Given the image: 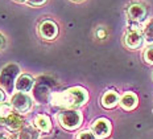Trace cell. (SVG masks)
Here are the masks:
<instances>
[{
  "instance_id": "6da1fadb",
  "label": "cell",
  "mask_w": 153,
  "mask_h": 139,
  "mask_svg": "<svg viewBox=\"0 0 153 139\" xmlns=\"http://www.w3.org/2000/svg\"><path fill=\"white\" fill-rule=\"evenodd\" d=\"M88 99L86 89L75 86V88L66 89L63 92H57L50 95V103L57 107L62 109H79L83 106Z\"/></svg>"
},
{
  "instance_id": "7a4b0ae2",
  "label": "cell",
  "mask_w": 153,
  "mask_h": 139,
  "mask_svg": "<svg viewBox=\"0 0 153 139\" xmlns=\"http://www.w3.org/2000/svg\"><path fill=\"white\" fill-rule=\"evenodd\" d=\"M57 119H58L59 125H61L65 130L73 131V130H76V128L82 125L83 117H82L81 113L75 109H63L62 111L58 113Z\"/></svg>"
},
{
  "instance_id": "3957f363",
  "label": "cell",
  "mask_w": 153,
  "mask_h": 139,
  "mask_svg": "<svg viewBox=\"0 0 153 139\" xmlns=\"http://www.w3.org/2000/svg\"><path fill=\"white\" fill-rule=\"evenodd\" d=\"M20 68L16 64H7L0 72V86L5 92H12L15 89L16 80L19 78Z\"/></svg>"
},
{
  "instance_id": "277c9868",
  "label": "cell",
  "mask_w": 153,
  "mask_h": 139,
  "mask_svg": "<svg viewBox=\"0 0 153 139\" xmlns=\"http://www.w3.org/2000/svg\"><path fill=\"white\" fill-rule=\"evenodd\" d=\"M12 105V107L16 113H19V114H25V113H28L29 110L32 109V105H33V99H32V97L28 94V93H21V92H16L13 95H12L11 98V102H9Z\"/></svg>"
},
{
  "instance_id": "5b68a950",
  "label": "cell",
  "mask_w": 153,
  "mask_h": 139,
  "mask_svg": "<svg viewBox=\"0 0 153 139\" xmlns=\"http://www.w3.org/2000/svg\"><path fill=\"white\" fill-rule=\"evenodd\" d=\"M145 38H144V35H143V31H140L139 28H129L128 31L126 32L124 35V38H123V43L126 45L128 49H132V50H136V49H140L144 44Z\"/></svg>"
},
{
  "instance_id": "8992f818",
  "label": "cell",
  "mask_w": 153,
  "mask_h": 139,
  "mask_svg": "<svg viewBox=\"0 0 153 139\" xmlns=\"http://www.w3.org/2000/svg\"><path fill=\"white\" fill-rule=\"evenodd\" d=\"M38 35L42 40L52 41L58 36V25L52 20H44L38 25Z\"/></svg>"
},
{
  "instance_id": "52a82bcc",
  "label": "cell",
  "mask_w": 153,
  "mask_h": 139,
  "mask_svg": "<svg viewBox=\"0 0 153 139\" xmlns=\"http://www.w3.org/2000/svg\"><path fill=\"white\" fill-rule=\"evenodd\" d=\"M91 131L95 134V137L99 139L108 137L111 132L110 121L106 118H99V119H97V121H94V123L91 125Z\"/></svg>"
},
{
  "instance_id": "ba28073f",
  "label": "cell",
  "mask_w": 153,
  "mask_h": 139,
  "mask_svg": "<svg viewBox=\"0 0 153 139\" xmlns=\"http://www.w3.org/2000/svg\"><path fill=\"white\" fill-rule=\"evenodd\" d=\"M127 15H128L129 20L140 23L146 17V7L144 4H140V3L131 4L127 9Z\"/></svg>"
},
{
  "instance_id": "9c48e42d",
  "label": "cell",
  "mask_w": 153,
  "mask_h": 139,
  "mask_svg": "<svg viewBox=\"0 0 153 139\" xmlns=\"http://www.w3.org/2000/svg\"><path fill=\"white\" fill-rule=\"evenodd\" d=\"M33 85H34L33 77H30L29 74H21V76H19V78L16 80L15 89L21 93H28L33 89Z\"/></svg>"
},
{
  "instance_id": "30bf717a",
  "label": "cell",
  "mask_w": 153,
  "mask_h": 139,
  "mask_svg": "<svg viewBox=\"0 0 153 139\" xmlns=\"http://www.w3.org/2000/svg\"><path fill=\"white\" fill-rule=\"evenodd\" d=\"M3 125H4L9 131H17V130H21V128H23L24 119L21 117V114L13 111L4 122H3Z\"/></svg>"
},
{
  "instance_id": "8fae6325",
  "label": "cell",
  "mask_w": 153,
  "mask_h": 139,
  "mask_svg": "<svg viewBox=\"0 0 153 139\" xmlns=\"http://www.w3.org/2000/svg\"><path fill=\"white\" fill-rule=\"evenodd\" d=\"M137 103H139L137 95L132 92H127V93H124L123 97L120 98L119 105L122 106V109L127 110V111H131V110H133L137 106Z\"/></svg>"
},
{
  "instance_id": "7c38bea8",
  "label": "cell",
  "mask_w": 153,
  "mask_h": 139,
  "mask_svg": "<svg viewBox=\"0 0 153 139\" xmlns=\"http://www.w3.org/2000/svg\"><path fill=\"white\" fill-rule=\"evenodd\" d=\"M119 102H120V97L116 92H114V90L106 92L102 95V99H100V103L104 109H114Z\"/></svg>"
},
{
  "instance_id": "4fadbf2b",
  "label": "cell",
  "mask_w": 153,
  "mask_h": 139,
  "mask_svg": "<svg viewBox=\"0 0 153 139\" xmlns=\"http://www.w3.org/2000/svg\"><path fill=\"white\" fill-rule=\"evenodd\" d=\"M34 127H36L38 131L49 132L52 130V121H50V118L45 114H38L34 117Z\"/></svg>"
},
{
  "instance_id": "5bb4252c",
  "label": "cell",
  "mask_w": 153,
  "mask_h": 139,
  "mask_svg": "<svg viewBox=\"0 0 153 139\" xmlns=\"http://www.w3.org/2000/svg\"><path fill=\"white\" fill-rule=\"evenodd\" d=\"M38 137H40V132L36 127L27 126V127H23L21 130H19L16 139H38Z\"/></svg>"
},
{
  "instance_id": "9a60e30c",
  "label": "cell",
  "mask_w": 153,
  "mask_h": 139,
  "mask_svg": "<svg viewBox=\"0 0 153 139\" xmlns=\"http://www.w3.org/2000/svg\"><path fill=\"white\" fill-rule=\"evenodd\" d=\"M143 35L148 44H153V19H149L143 28Z\"/></svg>"
},
{
  "instance_id": "2e32d148",
  "label": "cell",
  "mask_w": 153,
  "mask_h": 139,
  "mask_svg": "<svg viewBox=\"0 0 153 139\" xmlns=\"http://www.w3.org/2000/svg\"><path fill=\"white\" fill-rule=\"evenodd\" d=\"M13 111L15 110H13V107H12L11 103L0 102V123H3V122H4Z\"/></svg>"
},
{
  "instance_id": "e0dca14e",
  "label": "cell",
  "mask_w": 153,
  "mask_h": 139,
  "mask_svg": "<svg viewBox=\"0 0 153 139\" xmlns=\"http://www.w3.org/2000/svg\"><path fill=\"white\" fill-rule=\"evenodd\" d=\"M143 59L148 65H153V45L146 47L143 52Z\"/></svg>"
},
{
  "instance_id": "ac0fdd59",
  "label": "cell",
  "mask_w": 153,
  "mask_h": 139,
  "mask_svg": "<svg viewBox=\"0 0 153 139\" xmlns=\"http://www.w3.org/2000/svg\"><path fill=\"white\" fill-rule=\"evenodd\" d=\"M76 139H98L97 137H95V134L90 130H85L82 132H79L78 137H76Z\"/></svg>"
},
{
  "instance_id": "d6986e66",
  "label": "cell",
  "mask_w": 153,
  "mask_h": 139,
  "mask_svg": "<svg viewBox=\"0 0 153 139\" xmlns=\"http://www.w3.org/2000/svg\"><path fill=\"white\" fill-rule=\"evenodd\" d=\"M95 36H97L98 38H100V40H104V38L107 37V31L104 29L103 27H99L97 29V32H95Z\"/></svg>"
},
{
  "instance_id": "ffe728a7",
  "label": "cell",
  "mask_w": 153,
  "mask_h": 139,
  "mask_svg": "<svg viewBox=\"0 0 153 139\" xmlns=\"http://www.w3.org/2000/svg\"><path fill=\"white\" fill-rule=\"evenodd\" d=\"M48 0H27V3L33 7H38V5H44Z\"/></svg>"
},
{
  "instance_id": "44dd1931",
  "label": "cell",
  "mask_w": 153,
  "mask_h": 139,
  "mask_svg": "<svg viewBox=\"0 0 153 139\" xmlns=\"http://www.w3.org/2000/svg\"><path fill=\"white\" fill-rule=\"evenodd\" d=\"M4 47H5V37L0 33V50H1Z\"/></svg>"
},
{
  "instance_id": "7402d4cb",
  "label": "cell",
  "mask_w": 153,
  "mask_h": 139,
  "mask_svg": "<svg viewBox=\"0 0 153 139\" xmlns=\"http://www.w3.org/2000/svg\"><path fill=\"white\" fill-rule=\"evenodd\" d=\"M4 98H5V94L1 92V89H0V102H4Z\"/></svg>"
},
{
  "instance_id": "603a6c76",
  "label": "cell",
  "mask_w": 153,
  "mask_h": 139,
  "mask_svg": "<svg viewBox=\"0 0 153 139\" xmlns=\"http://www.w3.org/2000/svg\"><path fill=\"white\" fill-rule=\"evenodd\" d=\"M15 2H17V3H25L27 0H15Z\"/></svg>"
},
{
  "instance_id": "cb8c5ba5",
  "label": "cell",
  "mask_w": 153,
  "mask_h": 139,
  "mask_svg": "<svg viewBox=\"0 0 153 139\" xmlns=\"http://www.w3.org/2000/svg\"><path fill=\"white\" fill-rule=\"evenodd\" d=\"M71 2H75V3H81V2H83V0H71Z\"/></svg>"
},
{
  "instance_id": "d4e9b609",
  "label": "cell",
  "mask_w": 153,
  "mask_h": 139,
  "mask_svg": "<svg viewBox=\"0 0 153 139\" xmlns=\"http://www.w3.org/2000/svg\"><path fill=\"white\" fill-rule=\"evenodd\" d=\"M0 139H8L7 137H3V135H0Z\"/></svg>"
},
{
  "instance_id": "484cf974",
  "label": "cell",
  "mask_w": 153,
  "mask_h": 139,
  "mask_svg": "<svg viewBox=\"0 0 153 139\" xmlns=\"http://www.w3.org/2000/svg\"><path fill=\"white\" fill-rule=\"evenodd\" d=\"M152 77H153V76H152Z\"/></svg>"
}]
</instances>
